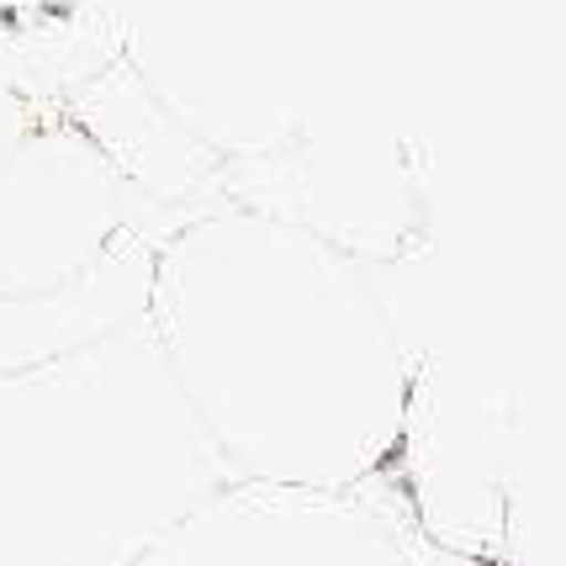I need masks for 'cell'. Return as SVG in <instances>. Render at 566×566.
I'll return each instance as SVG.
<instances>
[{"label":"cell","mask_w":566,"mask_h":566,"mask_svg":"<svg viewBox=\"0 0 566 566\" xmlns=\"http://www.w3.org/2000/svg\"><path fill=\"white\" fill-rule=\"evenodd\" d=\"M27 138V123H22V112L11 106V101H0V165H6V154L22 144Z\"/></svg>","instance_id":"5b68a950"},{"label":"cell","mask_w":566,"mask_h":566,"mask_svg":"<svg viewBox=\"0 0 566 566\" xmlns=\"http://www.w3.org/2000/svg\"><path fill=\"white\" fill-rule=\"evenodd\" d=\"M159 244L96 148L27 133L0 165V376L133 328Z\"/></svg>","instance_id":"3957f363"},{"label":"cell","mask_w":566,"mask_h":566,"mask_svg":"<svg viewBox=\"0 0 566 566\" xmlns=\"http://www.w3.org/2000/svg\"><path fill=\"white\" fill-rule=\"evenodd\" d=\"M228 482L144 318L0 376V566H127Z\"/></svg>","instance_id":"7a4b0ae2"},{"label":"cell","mask_w":566,"mask_h":566,"mask_svg":"<svg viewBox=\"0 0 566 566\" xmlns=\"http://www.w3.org/2000/svg\"><path fill=\"white\" fill-rule=\"evenodd\" d=\"M144 323L233 482L376 488L408 423L387 296L339 244L265 212L165 233Z\"/></svg>","instance_id":"6da1fadb"},{"label":"cell","mask_w":566,"mask_h":566,"mask_svg":"<svg viewBox=\"0 0 566 566\" xmlns=\"http://www.w3.org/2000/svg\"><path fill=\"white\" fill-rule=\"evenodd\" d=\"M127 566H419V545L376 488L228 482Z\"/></svg>","instance_id":"277c9868"}]
</instances>
